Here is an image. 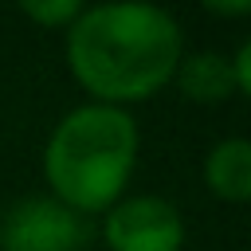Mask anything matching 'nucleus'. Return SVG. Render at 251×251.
I'll list each match as a JSON object with an SVG mask.
<instances>
[{
  "label": "nucleus",
  "mask_w": 251,
  "mask_h": 251,
  "mask_svg": "<svg viewBox=\"0 0 251 251\" xmlns=\"http://www.w3.org/2000/svg\"><path fill=\"white\" fill-rule=\"evenodd\" d=\"M180 55V24L157 4H94L67 24V63L106 106L149 98L173 78Z\"/></svg>",
  "instance_id": "1"
},
{
  "label": "nucleus",
  "mask_w": 251,
  "mask_h": 251,
  "mask_svg": "<svg viewBox=\"0 0 251 251\" xmlns=\"http://www.w3.org/2000/svg\"><path fill=\"white\" fill-rule=\"evenodd\" d=\"M137 161V122L126 106L86 102L59 118L43 149V176L55 200L78 216L114 208Z\"/></svg>",
  "instance_id": "2"
},
{
  "label": "nucleus",
  "mask_w": 251,
  "mask_h": 251,
  "mask_svg": "<svg viewBox=\"0 0 251 251\" xmlns=\"http://www.w3.org/2000/svg\"><path fill=\"white\" fill-rule=\"evenodd\" d=\"M86 220L55 196H24L0 220V251H82Z\"/></svg>",
  "instance_id": "3"
},
{
  "label": "nucleus",
  "mask_w": 251,
  "mask_h": 251,
  "mask_svg": "<svg viewBox=\"0 0 251 251\" xmlns=\"http://www.w3.org/2000/svg\"><path fill=\"white\" fill-rule=\"evenodd\" d=\"M110 251H180L184 220L165 196H126L106 212L102 224Z\"/></svg>",
  "instance_id": "4"
},
{
  "label": "nucleus",
  "mask_w": 251,
  "mask_h": 251,
  "mask_svg": "<svg viewBox=\"0 0 251 251\" xmlns=\"http://www.w3.org/2000/svg\"><path fill=\"white\" fill-rule=\"evenodd\" d=\"M204 180L220 200L243 204L251 196V141L247 137H224L212 145L204 161Z\"/></svg>",
  "instance_id": "5"
},
{
  "label": "nucleus",
  "mask_w": 251,
  "mask_h": 251,
  "mask_svg": "<svg viewBox=\"0 0 251 251\" xmlns=\"http://www.w3.org/2000/svg\"><path fill=\"white\" fill-rule=\"evenodd\" d=\"M173 75H176L184 98H192V102H224L227 94H235L231 59H224L220 51H192V55H180V63H176Z\"/></svg>",
  "instance_id": "6"
},
{
  "label": "nucleus",
  "mask_w": 251,
  "mask_h": 251,
  "mask_svg": "<svg viewBox=\"0 0 251 251\" xmlns=\"http://www.w3.org/2000/svg\"><path fill=\"white\" fill-rule=\"evenodd\" d=\"M20 12H24V16H31L35 24L55 27V24H71V20L82 12V4H78V0H24V4H20Z\"/></svg>",
  "instance_id": "7"
},
{
  "label": "nucleus",
  "mask_w": 251,
  "mask_h": 251,
  "mask_svg": "<svg viewBox=\"0 0 251 251\" xmlns=\"http://www.w3.org/2000/svg\"><path fill=\"white\" fill-rule=\"evenodd\" d=\"M231 75H235V90H251V43H239L235 59H231Z\"/></svg>",
  "instance_id": "8"
},
{
  "label": "nucleus",
  "mask_w": 251,
  "mask_h": 251,
  "mask_svg": "<svg viewBox=\"0 0 251 251\" xmlns=\"http://www.w3.org/2000/svg\"><path fill=\"white\" fill-rule=\"evenodd\" d=\"M208 12H220V16H247V12H251V0H208Z\"/></svg>",
  "instance_id": "9"
}]
</instances>
